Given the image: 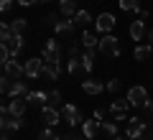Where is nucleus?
Masks as SVG:
<instances>
[{"label":"nucleus","mask_w":153,"mask_h":140,"mask_svg":"<svg viewBox=\"0 0 153 140\" xmlns=\"http://www.w3.org/2000/svg\"><path fill=\"white\" fill-rule=\"evenodd\" d=\"M18 5H33V3H41V0H16Z\"/></svg>","instance_id":"58836bf2"},{"label":"nucleus","mask_w":153,"mask_h":140,"mask_svg":"<svg viewBox=\"0 0 153 140\" xmlns=\"http://www.w3.org/2000/svg\"><path fill=\"white\" fill-rule=\"evenodd\" d=\"M74 23H76V26H89V23H92V16H89V10H76Z\"/></svg>","instance_id":"bb28decb"},{"label":"nucleus","mask_w":153,"mask_h":140,"mask_svg":"<svg viewBox=\"0 0 153 140\" xmlns=\"http://www.w3.org/2000/svg\"><path fill=\"white\" fill-rule=\"evenodd\" d=\"M3 74H8L10 79H21V76H26V69H23V64H18L16 59H10L8 64H3Z\"/></svg>","instance_id":"9b49d317"},{"label":"nucleus","mask_w":153,"mask_h":140,"mask_svg":"<svg viewBox=\"0 0 153 140\" xmlns=\"http://www.w3.org/2000/svg\"><path fill=\"white\" fill-rule=\"evenodd\" d=\"M94 56H97V51H94V49H87L82 56H79V59H82L84 71H92V69H94Z\"/></svg>","instance_id":"4be33fe9"},{"label":"nucleus","mask_w":153,"mask_h":140,"mask_svg":"<svg viewBox=\"0 0 153 140\" xmlns=\"http://www.w3.org/2000/svg\"><path fill=\"white\" fill-rule=\"evenodd\" d=\"M143 110H146V115H148V117L153 120V102H151V99L146 102V107H143Z\"/></svg>","instance_id":"e433bc0d"},{"label":"nucleus","mask_w":153,"mask_h":140,"mask_svg":"<svg viewBox=\"0 0 153 140\" xmlns=\"http://www.w3.org/2000/svg\"><path fill=\"white\" fill-rule=\"evenodd\" d=\"M102 130L107 135H117V125H115V122H102Z\"/></svg>","instance_id":"473e14b6"},{"label":"nucleus","mask_w":153,"mask_h":140,"mask_svg":"<svg viewBox=\"0 0 153 140\" xmlns=\"http://www.w3.org/2000/svg\"><path fill=\"white\" fill-rule=\"evenodd\" d=\"M97 127H100V120H84L82 122V135L84 138H94V135H97Z\"/></svg>","instance_id":"6ab92c4d"},{"label":"nucleus","mask_w":153,"mask_h":140,"mask_svg":"<svg viewBox=\"0 0 153 140\" xmlns=\"http://www.w3.org/2000/svg\"><path fill=\"white\" fill-rule=\"evenodd\" d=\"M59 13L64 18H74L76 16V0H61L59 3Z\"/></svg>","instance_id":"a211bd4d"},{"label":"nucleus","mask_w":153,"mask_h":140,"mask_svg":"<svg viewBox=\"0 0 153 140\" xmlns=\"http://www.w3.org/2000/svg\"><path fill=\"white\" fill-rule=\"evenodd\" d=\"M26 26H28L26 18H16V21L10 23V31L16 33V36H23V33H26Z\"/></svg>","instance_id":"393cba45"},{"label":"nucleus","mask_w":153,"mask_h":140,"mask_svg":"<svg viewBox=\"0 0 153 140\" xmlns=\"http://www.w3.org/2000/svg\"><path fill=\"white\" fill-rule=\"evenodd\" d=\"M151 54H153V46H151V43H143V46H135V59H138V61L148 59Z\"/></svg>","instance_id":"b1692460"},{"label":"nucleus","mask_w":153,"mask_h":140,"mask_svg":"<svg viewBox=\"0 0 153 140\" xmlns=\"http://www.w3.org/2000/svg\"><path fill=\"white\" fill-rule=\"evenodd\" d=\"M10 8H13V0H0V10L3 13H8Z\"/></svg>","instance_id":"f704fd0d"},{"label":"nucleus","mask_w":153,"mask_h":140,"mask_svg":"<svg viewBox=\"0 0 153 140\" xmlns=\"http://www.w3.org/2000/svg\"><path fill=\"white\" fill-rule=\"evenodd\" d=\"M28 104H49V92H28Z\"/></svg>","instance_id":"aec40b11"},{"label":"nucleus","mask_w":153,"mask_h":140,"mask_svg":"<svg viewBox=\"0 0 153 140\" xmlns=\"http://www.w3.org/2000/svg\"><path fill=\"white\" fill-rule=\"evenodd\" d=\"M120 8L123 10H138V8H140V0H120Z\"/></svg>","instance_id":"cd10ccee"},{"label":"nucleus","mask_w":153,"mask_h":140,"mask_svg":"<svg viewBox=\"0 0 153 140\" xmlns=\"http://www.w3.org/2000/svg\"><path fill=\"white\" fill-rule=\"evenodd\" d=\"M44 59H28L26 64H23V69H26V79H38V76L44 74Z\"/></svg>","instance_id":"39448f33"},{"label":"nucleus","mask_w":153,"mask_h":140,"mask_svg":"<svg viewBox=\"0 0 153 140\" xmlns=\"http://www.w3.org/2000/svg\"><path fill=\"white\" fill-rule=\"evenodd\" d=\"M69 54L71 56H79V46H76V43H71V46H69Z\"/></svg>","instance_id":"4c0bfd02"},{"label":"nucleus","mask_w":153,"mask_h":140,"mask_svg":"<svg viewBox=\"0 0 153 140\" xmlns=\"http://www.w3.org/2000/svg\"><path fill=\"white\" fill-rule=\"evenodd\" d=\"M41 59L49 61V64H61V49H59V41H54V38L44 41V49H41Z\"/></svg>","instance_id":"f03ea898"},{"label":"nucleus","mask_w":153,"mask_h":140,"mask_svg":"<svg viewBox=\"0 0 153 140\" xmlns=\"http://www.w3.org/2000/svg\"><path fill=\"white\" fill-rule=\"evenodd\" d=\"M61 102V94H59V92H49V104H51V107H56V104H59Z\"/></svg>","instance_id":"2f4dec72"},{"label":"nucleus","mask_w":153,"mask_h":140,"mask_svg":"<svg viewBox=\"0 0 153 140\" xmlns=\"http://www.w3.org/2000/svg\"><path fill=\"white\" fill-rule=\"evenodd\" d=\"M117 89H120V81H117V79L107 81V92H112V94H115V92H117Z\"/></svg>","instance_id":"72a5a7b5"},{"label":"nucleus","mask_w":153,"mask_h":140,"mask_svg":"<svg viewBox=\"0 0 153 140\" xmlns=\"http://www.w3.org/2000/svg\"><path fill=\"white\" fill-rule=\"evenodd\" d=\"M115 140H128V138H120V135H115Z\"/></svg>","instance_id":"79ce46f5"},{"label":"nucleus","mask_w":153,"mask_h":140,"mask_svg":"<svg viewBox=\"0 0 153 140\" xmlns=\"http://www.w3.org/2000/svg\"><path fill=\"white\" fill-rule=\"evenodd\" d=\"M92 117H94V120H102V117H105V112H102V110H94Z\"/></svg>","instance_id":"ea45409f"},{"label":"nucleus","mask_w":153,"mask_h":140,"mask_svg":"<svg viewBox=\"0 0 153 140\" xmlns=\"http://www.w3.org/2000/svg\"><path fill=\"white\" fill-rule=\"evenodd\" d=\"M28 92H31V89H28V84H26V81H23V79H16V81H13V87H10V92H8V97H26V94H28Z\"/></svg>","instance_id":"2eb2a0df"},{"label":"nucleus","mask_w":153,"mask_h":140,"mask_svg":"<svg viewBox=\"0 0 153 140\" xmlns=\"http://www.w3.org/2000/svg\"><path fill=\"white\" fill-rule=\"evenodd\" d=\"M66 69H69V74H79V71H84V66H82V59H79V56H71L69 59V66H66Z\"/></svg>","instance_id":"a878e982"},{"label":"nucleus","mask_w":153,"mask_h":140,"mask_svg":"<svg viewBox=\"0 0 153 140\" xmlns=\"http://www.w3.org/2000/svg\"><path fill=\"white\" fill-rule=\"evenodd\" d=\"M38 140H64V138H59V135H56V133H54L51 127H46L44 133L38 135Z\"/></svg>","instance_id":"c756f323"},{"label":"nucleus","mask_w":153,"mask_h":140,"mask_svg":"<svg viewBox=\"0 0 153 140\" xmlns=\"http://www.w3.org/2000/svg\"><path fill=\"white\" fill-rule=\"evenodd\" d=\"M0 140H10V138H8V133H3V138H0Z\"/></svg>","instance_id":"a19ab883"},{"label":"nucleus","mask_w":153,"mask_h":140,"mask_svg":"<svg viewBox=\"0 0 153 140\" xmlns=\"http://www.w3.org/2000/svg\"><path fill=\"white\" fill-rule=\"evenodd\" d=\"M82 89L87 92V94H100V92L107 89V84H102V81H94V79H84V81H82Z\"/></svg>","instance_id":"dca6fc26"},{"label":"nucleus","mask_w":153,"mask_h":140,"mask_svg":"<svg viewBox=\"0 0 153 140\" xmlns=\"http://www.w3.org/2000/svg\"><path fill=\"white\" fill-rule=\"evenodd\" d=\"M26 107H28L26 97H13L10 102H3V110H8L13 117H23V115H26Z\"/></svg>","instance_id":"7ed1b4c3"},{"label":"nucleus","mask_w":153,"mask_h":140,"mask_svg":"<svg viewBox=\"0 0 153 140\" xmlns=\"http://www.w3.org/2000/svg\"><path fill=\"white\" fill-rule=\"evenodd\" d=\"M13 81H16V79H10L8 74H3V79H0V92H3V94H8V92H10V87H13Z\"/></svg>","instance_id":"c85d7f7f"},{"label":"nucleus","mask_w":153,"mask_h":140,"mask_svg":"<svg viewBox=\"0 0 153 140\" xmlns=\"http://www.w3.org/2000/svg\"><path fill=\"white\" fill-rule=\"evenodd\" d=\"M59 74H61V64H49V61H46L44 64V79H49V81H56L59 79Z\"/></svg>","instance_id":"f3484780"},{"label":"nucleus","mask_w":153,"mask_h":140,"mask_svg":"<svg viewBox=\"0 0 153 140\" xmlns=\"http://www.w3.org/2000/svg\"><path fill=\"white\" fill-rule=\"evenodd\" d=\"M3 46H5V49L10 51V56H13V59H16V56H18V54H21V51H23V46H26V41H23V36H13L10 41H5V43H3Z\"/></svg>","instance_id":"4468645a"},{"label":"nucleus","mask_w":153,"mask_h":140,"mask_svg":"<svg viewBox=\"0 0 153 140\" xmlns=\"http://www.w3.org/2000/svg\"><path fill=\"white\" fill-rule=\"evenodd\" d=\"M61 120H66V125H82L84 122L82 112H79L74 104H64V107H61Z\"/></svg>","instance_id":"423d86ee"},{"label":"nucleus","mask_w":153,"mask_h":140,"mask_svg":"<svg viewBox=\"0 0 153 140\" xmlns=\"http://www.w3.org/2000/svg\"><path fill=\"white\" fill-rule=\"evenodd\" d=\"M41 120H44V125H46V127H54V125H59L61 112H59L56 107H51V104H46V107L41 110Z\"/></svg>","instance_id":"9d476101"},{"label":"nucleus","mask_w":153,"mask_h":140,"mask_svg":"<svg viewBox=\"0 0 153 140\" xmlns=\"http://www.w3.org/2000/svg\"><path fill=\"white\" fill-rule=\"evenodd\" d=\"M128 107H130V102H128V97L125 99H115L112 104H110V112H112V117L117 120V122H125L128 120Z\"/></svg>","instance_id":"0eeeda50"},{"label":"nucleus","mask_w":153,"mask_h":140,"mask_svg":"<svg viewBox=\"0 0 153 140\" xmlns=\"http://www.w3.org/2000/svg\"><path fill=\"white\" fill-rule=\"evenodd\" d=\"M148 38H151V41H153V31H151V33H148Z\"/></svg>","instance_id":"37998d69"},{"label":"nucleus","mask_w":153,"mask_h":140,"mask_svg":"<svg viewBox=\"0 0 153 140\" xmlns=\"http://www.w3.org/2000/svg\"><path fill=\"white\" fill-rule=\"evenodd\" d=\"M41 3H49V0H41Z\"/></svg>","instance_id":"a18cd8bd"},{"label":"nucleus","mask_w":153,"mask_h":140,"mask_svg":"<svg viewBox=\"0 0 153 140\" xmlns=\"http://www.w3.org/2000/svg\"><path fill=\"white\" fill-rule=\"evenodd\" d=\"M74 28H76V23H74V18H71V21H59V23L54 26V31H56V36L71 38V36H74Z\"/></svg>","instance_id":"ddd939ff"},{"label":"nucleus","mask_w":153,"mask_h":140,"mask_svg":"<svg viewBox=\"0 0 153 140\" xmlns=\"http://www.w3.org/2000/svg\"><path fill=\"white\" fill-rule=\"evenodd\" d=\"M94 26H97V31H100V33H110V31L115 28V18L110 16V13H102V16H97Z\"/></svg>","instance_id":"f8f14e48"},{"label":"nucleus","mask_w":153,"mask_h":140,"mask_svg":"<svg viewBox=\"0 0 153 140\" xmlns=\"http://www.w3.org/2000/svg\"><path fill=\"white\" fill-rule=\"evenodd\" d=\"M125 135H128V138H130V140H135V138H143V135H146V122H143V120H138V117L128 120Z\"/></svg>","instance_id":"6e6552de"},{"label":"nucleus","mask_w":153,"mask_h":140,"mask_svg":"<svg viewBox=\"0 0 153 140\" xmlns=\"http://www.w3.org/2000/svg\"><path fill=\"white\" fill-rule=\"evenodd\" d=\"M130 36H133V41H143V36H146V23L133 21L130 23Z\"/></svg>","instance_id":"412c9836"},{"label":"nucleus","mask_w":153,"mask_h":140,"mask_svg":"<svg viewBox=\"0 0 153 140\" xmlns=\"http://www.w3.org/2000/svg\"><path fill=\"white\" fill-rule=\"evenodd\" d=\"M64 140H84V135H76V133H66Z\"/></svg>","instance_id":"c9c22d12"},{"label":"nucleus","mask_w":153,"mask_h":140,"mask_svg":"<svg viewBox=\"0 0 153 140\" xmlns=\"http://www.w3.org/2000/svg\"><path fill=\"white\" fill-rule=\"evenodd\" d=\"M56 23H59V21H56V16H54V13H49V16H44V21H41V26H44V28H54Z\"/></svg>","instance_id":"7c9ffc66"},{"label":"nucleus","mask_w":153,"mask_h":140,"mask_svg":"<svg viewBox=\"0 0 153 140\" xmlns=\"http://www.w3.org/2000/svg\"><path fill=\"white\" fill-rule=\"evenodd\" d=\"M97 51H100L102 56H107V59H117V56H120V43H117V38H115V36L105 33V36L100 38Z\"/></svg>","instance_id":"f257e3e1"},{"label":"nucleus","mask_w":153,"mask_h":140,"mask_svg":"<svg viewBox=\"0 0 153 140\" xmlns=\"http://www.w3.org/2000/svg\"><path fill=\"white\" fill-rule=\"evenodd\" d=\"M0 120H3V133H10V130H21L23 125H26V122H23V117H13L8 110H3V117H0Z\"/></svg>","instance_id":"1a4fd4ad"},{"label":"nucleus","mask_w":153,"mask_h":140,"mask_svg":"<svg viewBox=\"0 0 153 140\" xmlns=\"http://www.w3.org/2000/svg\"><path fill=\"white\" fill-rule=\"evenodd\" d=\"M135 140H148V138H135Z\"/></svg>","instance_id":"c03bdc74"},{"label":"nucleus","mask_w":153,"mask_h":140,"mask_svg":"<svg viewBox=\"0 0 153 140\" xmlns=\"http://www.w3.org/2000/svg\"><path fill=\"white\" fill-rule=\"evenodd\" d=\"M82 46H87V49H97L100 41H97V36H94L92 31H84L82 33Z\"/></svg>","instance_id":"5701e85b"},{"label":"nucleus","mask_w":153,"mask_h":140,"mask_svg":"<svg viewBox=\"0 0 153 140\" xmlns=\"http://www.w3.org/2000/svg\"><path fill=\"white\" fill-rule=\"evenodd\" d=\"M128 102H130L133 107H146L148 92L143 89V87H130V89H128Z\"/></svg>","instance_id":"20e7f679"}]
</instances>
